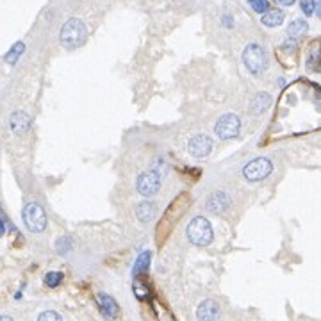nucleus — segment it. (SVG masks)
Wrapping results in <instances>:
<instances>
[{
	"mask_svg": "<svg viewBox=\"0 0 321 321\" xmlns=\"http://www.w3.org/2000/svg\"><path fill=\"white\" fill-rule=\"evenodd\" d=\"M191 207V195L189 193H180L175 200L168 205V209L164 211L161 222H159L157 228H155V241L163 243L166 241V237L172 234L173 227L180 222V218L186 214V211Z\"/></svg>",
	"mask_w": 321,
	"mask_h": 321,
	"instance_id": "nucleus-1",
	"label": "nucleus"
},
{
	"mask_svg": "<svg viewBox=\"0 0 321 321\" xmlns=\"http://www.w3.org/2000/svg\"><path fill=\"white\" fill-rule=\"evenodd\" d=\"M86 38H88V29H86L84 22L79 20V18H70L63 25L59 34L61 45L68 50L79 49L80 45H84Z\"/></svg>",
	"mask_w": 321,
	"mask_h": 321,
	"instance_id": "nucleus-2",
	"label": "nucleus"
},
{
	"mask_svg": "<svg viewBox=\"0 0 321 321\" xmlns=\"http://www.w3.org/2000/svg\"><path fill=\"white\" fill-rule=\"evenodd\" d=\"M186 236H188V239L193 245H197V247H207L213 241V227H211L209 220H205L202 216H197L189 222L188 228H186Z\"/></svg>",
	"mask_w": 321,
	"mask_h": 321,
	"instance_id": "nucleus-3",
	"label": "nucleus"
},
{
	"mask_svg": "<svg viewBox=\"0 0 321 321\" xmlns=\"http://www.w3.org/2000/svg\"><path fill=\"white\" fill-rule=\"evenodd\" d=\"M243 63L252 75H261L268 68V55L261 45H248L243 52Z\"/></svg>",
	"mask_w": 321,
	"mask_h": 321,
	"instance_id": "nucleus-4",
	"label": "nucleus"
},
{
	"mask_svg": "<svg viewBox=\"0 0 321 321\" xmlns=\"http://www.w3.org/2000/svg\"><path fill=\"white\" fill-rule=\"evenodd\" d=\"M24 222L30 232L40 234L47 227V214L40 203L30 202L24 207Z\"/></svg>",
	"mask_w": 321,
	"mask_h": 321,
	"instance_id": "nucleus-5",
	"label": "nucleus"
},
{
	"mask_svg": "<svg viewBox=\"0 0 321 321\" xmlns=\"http://www.w3.org/2000/svg\"><path fill=\"white\" fill-rule=\"evenodd\" d=\"M272 172H273V164L270 159L257 157V159H252V161L243 168V177L247 178V180H250V182H259V180H264Z\"/></svg>",
	"mask_w": 321,
	"mask_h": 321,
	"instance_id": "nucleus-6",
	"label": "nucleus"
},
{
	"mask_svg": "<svg viewBox=\"0 0 321 321\" xmlns=\"http://www.w3.org/2000/svg\"><path fill=\"white\" fill-rule=\"evenodd\" d=\"M239 128H241V120L237 118L236 114L228 113L223 114L222 118L218 120V123L214 125V132H216V136L220 139L227 141V139L236 138L239 134Z\"/></svg>",
	"mask_w": 321,
	"mask_h": 321,
	"instance_id": "nucleus-7",
	"label": "nucleus"
},
{
	"mask_svg": "<svg viewBox=\"0 0 321 321\" xmlns=\"http://www.w3.org/2000/svg\"><path fill=\"white\" fill-rule=\"evenodd\" d=\"M159 188H161V178H159V175L153 170H148V172H143L138 175L136 189L143 197H153L159 191Z\"/></svg>",
	"mask_w": 321,
	"mask_h": 321,
	"instance_id": "nucleus-8",
	"label": "nucleus"
},
{
	"mask_svg": "<svg viewBox=\"0 0 321 321\" xmlns=\"http://www.w3.org/2000/svg\"><path fill=\"white\" fill-rule=\"evenodd\" d=\"M211 150H213V141L205 134H197L195 138L189 139L188 152L193 157H205V155H209Z\"/></svg>",
	"mask_w": 321,
	"mask_h": 321,
	"instance_id": "nucleus-9",
	"label": "nucleus"
},
{
	"mask_svg": "<svg viewBox=\"0 0 321 321\" xmlns=\"http://www.w3.org/2000/svg\"><path fill=\"white\" fill-rule=\"evenodd\" d=\"M230 207V198H228L227 193L223 191H214L213 195H209V198L205 200V209H207L211 214H223L227 209Z\"/></svg>",
	"mask_w": 321,
	"mask_h": 321,
	"instance_id": "nucleus-10",
	"label": "nucleus"
},
{
	"mask_svg": "<svg viewBox=\"0 0 321 321\" xmlns=\"http://www.w3.org/2000/svg\"><path fill=\"white\" fill-rule=\"evenodd\" d=\"M222 314V309L214 300H203L197 309L198 321H218Z\"/></svg>",
	"mask_w": 321,
	"mask_h": 321,
	"instance_id": "nucleus-11",
	"label": "nucleus"
},
{
	"mask_svg": "<svg viewBox=\"0 0 321 321\" xmlns=\"http://www.w3.org/2000/svg\"><path fill=\"white\" fill-rule=\"evenodd\" d=\"M97 303H99L100 312H102L107 320H116V318H118L120 307H118V303L114 301L113 296H109L105 293H99V295H97Z\"/></svg>",
	"mask_w": 321,
	"mask_h": 321,
	"instance_id": "nucleus-12",
	"label": "nucleus"
},
{
	"mask_svg": "<svg viewBox=\"0 0 321 321\" xmlns=\"http://www.w3.org/2000/svg\"><path fill=\"white\" fill-rule=\"evenodd\" d=\"M155 213H157V207L153 202H139L136 205V218H138L141 223H150L155 218Z\"/></svg>",
	"mask_w": 321,
	"mask_h": 321,
	"instance_id": "nucleus-13",
	"label": "nucleus"
},
{
	"mask_svg": "<svg viewBox=\"0 0 321 321\" xmlns=\"http://www.w3.org/2000/svg\"><path fill=\"white\" fill-rule=\"evenodd\" d=\"M270 105H272V97L266 91H261V93H257L253 97L252 104H250V111H252V114L259 116V114L266 113L268 109H270Z\"/></svg>",
	"mask_w": 321,
	"mask_h": 321,
	"instance_id": "nucleus-14",
	"label": "nucleus"
},
{
	"mask_svg": "<svg viewBox=\"0 0 321 321\" xmlns=\"http://www.w3.org/2000/svg\"><path fill=\"white\" fill-rule=\"evenodd\" d=\"M9 125H11V130L15 134H24L30 125V118L24 111H15V113L11 114V120H9Z\"/></svg>",
	"mask_w": 321,
	"mask_h": 321,
	"instance_id": "nucleus-15",
	"label": "nucleus"
},
{
	"mask_svg": "<svg viewBox=\"0 0 321 321\" xmlns=\"http://www.w3.org/2000/svg\"><path fill=\"white\" fill-rule=\"evenodd\" d=\"M150 259H152V253L150 252L139 253V257L136 259L134 268H132L134 278H139L141 275H147V272H148V268H150Z\"/></svg>",
	"mask_w": 321,
	"mask_h": 321,
	"instance_id": "nucleus-16",
	"label": "nucleus"
},
{
	"mask_svg": "<svg viewBox=\"0 0 321 321\" xmlns=\"http://www.w3.org/2000/svg\"><path fill=\"white\" fill-rule=\"evenodd\" d=\"M307 30H309L307 22L298 18V20H293L291 24H289V27H287V36H289L291 40H298V38H301V36L305 34Z\"/></svg>",
	"mask_w": 321,
	"mask_h": 321,
	"instance_id": "nucleus-17",
	"label": "nucleus"
},
{
	"mask_svg": "<svg viewBox=\"0 0 321 321\" xmlns=\"http://www.w3.org/2000/svg\"><path fill=\"white\" fill-rule=\"evenodd\" d=\"M284 18H286V16H284V13H282L280 9H270L268 13L262 15L261 22L266 25V27H278V25L284 22Z\"/></svg>",
	"mask_w": 321,
	"mask_h": 321,
	"instance_id": "nucleus-18",
	"label": "nucleus"
},
{
	"mask_svg": "<svg viewBox=\"0 0 321 321\" xmlns=\"http://www.w3.org/2000/svg\"><path fill=\"white\" fill-rule=\"evenodd\" d=\"M152 311H153V314L157 316L159 321H175V318L172 316V312H170L161 301H157V300L152 301Z\"/></svg>",
	"mask_w": 321,
	"mask_h": 321,
	"instance_id": "nucleus-19",
	"label": "nucleus"
},
{
	"mask_svg": "<svg viewBox=\"0 0 321 321\" xmlns=\"http://www.w3.org/2000/svg\"><path fill=\"white\" fill-rule=\"evenodd\" d=\"M132 289H134V295L139 298V300H147L150 296V287L147 282H143L141 278H134V284H132Z\"/></svg>",
	"mask_w": 321,
	"mask_h": 321,
	"instance_id": "nucleus-20",
	"label": "nucleus"
},
{
	"mask_svg": "<svg viewBox=\"0 0 321 321\" xmlns=\"http://www.w3.org/2000/svg\"><path fill=\"white\" fill-rule=\"evenodd\" d=\"M25 50V45L22 43V41H18V43H15L13 47H11V50L5 54V63L7 64H16V61L20 59V55L24 54Z\"/></svg>",
	"mask_w": 321,
	"mask_h": 321,
	"instance_id": "nucleus-21",
	"label": "nucleus"
},
{
	"mask_svg": "<svg viewBox=\"0 0 321 321\" xmlns=\"http://www.w3.org/2000/svg\"><path fill=\"white\" fill-rule=\"evenodd\" d=\"M320 61H321L320 45H312L311 52H309V57H307V66H309V70H318Z\"/></svg>",
	"mask_w": 321,
	"mask_h": 321,
	"instance_id": "nucleus-22",
	"label": "nucleus"
},
{
	"mask_svg": "<svg viewBox=\"0 0 321 321\" xmlns=\"http://www.w3.org/2000/svg\"><path fill=\"white\" fill-rule=\"evenodd\" d=\"M72 248H74V239H72L70 236L59 237L57 243H55V250H57V253H61V255H66Z\"/></svg>",
	"mask_w": 321,
	"mask_h": 321,
	"instance_id": "nucleus-23",
	"label": "nucleus"
},
{
	"mask_svg": "<svg viewBox=\"0 0 321 321\" xmlns=\"http://www.w3.org/2000/svg\"><path fill=\"white\" fill-rule=\"evenodd\" d=\"M63 282V273L61 272H50L45 275V284L49 287H57Z\"/></svg>",
	"mask_w": 321,
	"mask_h": 321,
	"instance_id": "nucleus-24",
	"label": "nucleus"
},
{
	"mask_svg": "<svg viewBox=\"0 0 321 321\" xmlns=\"http://www.w3.org/2000/svg\"><path fill=\"white\" fill-rule=\"evenodd\" d=\"M248 4L252 5V9L255 13H268V9H270L268 0H248Z\"/></svg>",
	"mask_w": 321,
	"mask_h": 321,
	"instance_id": "nucleus-25",
	"label": "nucleus"
},
{
	"mask_svg": "<svg viewBox=\"0 0 321 321\" xmlns=\"http://www.w3.org/2000/svg\"><path fill=\"white\" fill-rule=\"evenodd\" d=\"M38 321H63V318H61L55 311H45L40 314Z\"/></svg>",
	"mask_w": 321,
	"mask_h": 321,
	"instance_id": "nucleus-26",
	"label": "nucleus"
},
{
	"mask_svg": "<svg viewBox=\"0 0 321 321\" xmlns=\"http://www.w3.org/2000/svg\"><path fill=\"white\" fill-rule=\"evenodd\" d=\"M153 172L157 173V175H166V173H168V164H166V161H164V159H157L155 164H153Z\"/></svg>",
	"mask_w": 321,
	"mask_h": 321,
	"instance_id": "nucleus-27",
	"label": "nucleus"
},
{
	"mask_svg": "<svg viewBox=\"0 0 321 321\" xmlns=\"http://www.w3.org/2000/svg\"><path fill=\"white\" fill-rule=\"evenodd\" d=\"M300 7L301 11H303V15L305 16H312V13H314V2L312 0H301L300 2Z\"/></svg>",
	"mask_w": 321,
	"mask_h": 321,
	"instance_id": "nucleus-28",
	"label": "nucleus"
},
{
	"mask_svg": "<svg viewBox=\"0 0 321 321\" xmlns=\"http://www.w3.org/2000/svg\"><path fill=\"white\" fill-rule=\"evenodd\" d=\"M312 2H314V9H316L318 16L321 18V0H312Z\"/></svg>",
	"mask_w": 321,
	"mask_h": 321,
	"instance_id": "nucleus-29",
	"label": "nucleus"
},
{
	"mask_svg": "<svg viewBox=\"0 0 321 321\" xmlns=\"http://www.w3.org/2000/svg\"><path fill=\"white\" fill-rule=\"evenodd\" d=\"M4 232H5V223H4V220L0 218V237L4 236Z\"/></svg>",
	"mask_w": 321,
	"mask_h": 321,
	"instance_id": "nucleus-30",
	"label": "nucleus"
},
{
	"mask_svg": "<svg viewBox=\"0 0 321 321\" xmlns=\"http://www.w3.org/2000/svg\"><path fill=\"white\" fill-rule=\"evenodd\" d=\"M278 4H282V5H293L295 4V0H277Z\"/></svg>",
	"mask_w": 321,
	"mask_h": 321,
	"instance_id": "nucleus-31",
	"label": "nucleus"
},
{
	"mask_svg": "<svg viewBox=\"0 0 321 321\" xmlns=\"http://www.w3.org/2000/svg\"><path fill=\"white\" fill-rule=\"evenodd\" d=\"M0 321H15V320L9 318V316H0Z\"/></svg>",
	"mask_w": 321,
	"mask_h": 321,
	"instance_id": "nucleus-32",
	"label": "nucleus"
}]
</instances>
